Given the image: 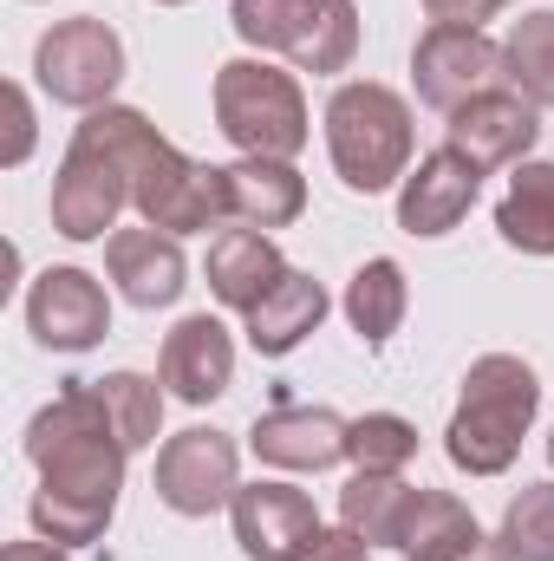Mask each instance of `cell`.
Masks as SVG:
<instances>
[{
	"label": "cell",
	"instance_id": "obj_1",
	"mask_svg": "<svg viewBox=\"0 0 554 561\" xmlns=\"http://www.w3.org/2000/svg\"><path fill=\"white\" fill-rule=\"evenodd\" d=\"M535 412H542L535 366L516 359V353H483L463 373V399H457L450 431H443L450 463L470 470V477H503L522 457V437H529Z\"/></svg>",
	"mask_w": 554,
	"mask_h": 561
},
{
	"label": "cell",
	"instance_id": "obj_2",
	"mask_svg": "<svg viewBox=\"0 0 554 561\" xmlns=\"http://www.w3.org/2000/svg\"><path fill=\"white\" fill-rule=\"evenodd\" d=\"M125 444L105 419L92 386H66L53 405H39L26 424V463L39 470V490L53 496H92V503H118L125 490Z\"/></svg>",
	"mask_w": 554,
	"mask_h": 561
},
{
	"label": "cell",
	"instance_id": "obj_3",
	"mask_svg": "<svg viewBox=\"0 0 554 561\" xmlns=\"http://www.w3.org/2000/svg\"><path fill=\"white\" fill-rule=\"evenodd\" d=\"M326 157L346 190H392L399 176H412V105L379 79H346L326 99Z\"/></svg>",
	"mask_w": 554,
	"mask_h": 561
},
{
	"label": "cell",
	"instance_id": "obj_4",
	"mask_svg": "<svg viewBox=\"0 0 554 561\" xmlns=\"http://www.w3.org/2000/svg\"><path fill=\"white\" fill-rule=\"evenodd\" d=\"M216 131L242 157H280L293 163L307 150V99L293 72H275L262 59H229L216 72Z\"/></svg>",
	"mask_w": 554,
	"mask_h": 561
},
{
	"label": "cell",
	"instance_id": "obj_5",
	"mask_svg": "<svg viewBox=\"0 0 554 561\" xmlns=\"http://www.w3.org/2000/svg\"><path fill=\"white\" fill-rule=\"evenodd\" d=\"M229 20L249 46L280 53L293 72H346L359 53L353 0H229Z\"/></svg>",
	"mask_w": 554,
	"mask_h": 561
},
{
	"label": "cell",
	"instance_id": "obj_6",
	"mask_svg": "<svg viewBox=\"0 0 554 561\" xmlns=\"http://www.w3.org/2000/svg\"><path fill=\"white\" fill-rule=\"evenodd\" d=\"M33 79L53 105H72V112H99L112 105L118 79H125V39L99 20V13H79V20H59L53 33H39L33 46Z\"/></svg>",
	"mask_w": 554,
	"mask_h": 561
},
{
	"label": "cell",
	"instance_id": "obj_7",
	"mask_svg": "<svg viewBox=\"0 0 554 561\" xmlns=\"http://www.w3.org/2000/svg\"><path fill=\"white\" fill-rule=\"evenodd\" d=\"M131 209L163 236H209L229 222V190H222V163H196L189 150L163 138L150 150V163L131 183Z\"/></svg>",
	"mask_w": 554,
	"mask_h": 561
},
{
	"label": "cell",
	"instance_id": "obj_8",
	"mask_svg": "<svg viewBox=\"0 0 554 561\" xmlns=\"http://www.w3.org/2000/svg\"><path fill=\"white\" fill-rule=\"evenodd\" d=\"M412 85L430 112H463L483 92L509 85V59L483 26H430L412 46Z\"/></svg>",
	"mask_w": 554,
	"mask_h": 561
},
{
	"label": "cell",
	"instance_id": "obj_9",
	"mask_svg": "<svg viewBox=\"0 0 554 561\" xmlns=\"http://www.w3.org/2000/svg\"><path fill=\"white\" fill-rule=\"evenodd\" d=\"M235 470H242L235 437L216 431V424H189V431L163 437V450H157V503L176 510V516H189V523L196 516H216L242 490Z\"/></svg>",
	"mask_w": 554,
	"mask_h": 561
},
{
	"label": "cell",
	"instance_id": "obj_10",
	"mask_svg": "<svg viewBox=\"0 0 554 561\" xmlns=\"http://www.w3.org/2000/svg\"><path fill=\"white\" fill-rule=\"evenodd\" d=\"M131 203V176L118 157L92 150V144H72L59 176H53V229L66 242H112L118 236V216Z\"/></svg>",
	"mask_w": 554,
	"mask_h": 561
},
{
	"label": "cell",
	"instance_id": "obj_11",
	"mask_svg": "<svg viewBox=\"0 0 554 561\" xmlns=\"http://www.w3.org/2000/svg\"><path fill=\"white\" fill-rule=\"evenodd\" d=\"M26 327L46 353H92L112 333V294L85 268H46L26 294Z\"/></svg>",
	"mask_w": 554,
	"mask_h": 561
},
{
	"label": "cell",
	"instance_id": "obj_12",
	"mask_svg": "<svg viewBox=\"0 0 554 561\" xmlns=\"http://www.w3.org/2000/svg\"><path fill=\"white\" fill-rule=\"evenodd\" d=\"M535 138H542V118H535V105H529L522 92H509V85L470 99V105L450 112V125H443V144L463 150L476 170H516V163H529Z\"/></svg>",
	"mask_w": 554,
	"mask_h": 561
},
{
	"label": "cell",
	"instance_id": "obj_13",
	"mask_svg": "<svg viewBox=\"0 0 554 561\" xmlns=\"http://www.w3.org/2000/svg\"><path fill=\"white\" fill-rule=\"evenodd\" d=\"M229 516H235V542L249 561H300V549L320 536V510L293 483H242Z\"/></svg>",
	"mask_w": 554,
	"mask_h": 561
},
{
	"label": "cell",
	"instance_id": "obj_14",
	"mask_svg": "<svg viewBox=\"0 0 554 561\" xmlns=\"http://www.w3.org/2000/svg\"><path fill=\"white\" fill-rule=\"evenodd\" d=\"M476 190H483V170L463 157V150H430V157H417V170L405 176V190H399V229L417 236V242H437V236H450L470 209H476Z\"/></svg>",
	"mask_w": 554,
	"mask_h": 561
},
{
	"label": "cell",
	"instance_id": "obj_15",
	"mask_svg": "<svg viewBox=\"0 0 554 561\" xmlns=\"http://www.w3.org/2000/svg\"><path fill=\"white\" fill-rule=\"evenodd\" d=\"M157 379L170 386V399L183 405H209L229 392L235 379V340L216 313H189L163 333V353H157Z\"/></svg>",
	"mask_w": 554,
	"mask_h": 561
},
{
	"label": "cell",
	"instance_id": "obj_16",
	"mask_svg": "<svg viewBox=\"0 0 554 561\" xmlns=\"http://www.w3.org/2000/svg\"><path fill=\"white\" fill-rule=\"evenodd\" d=\"M346 431L353 419L326 412V405H275L249 431V450L275 470H333L346 457Z\"/></svg>",
	"mask_w": 554,
	"mask_h": 561
},
{
	"label": "cell",
	"instance_id": "obj_17",
	"mask_svg": "<svg viewBox=\"0 0 554 561\" xmlns=\"http://www.w3.org/2000/svg\"><path fill=\"white\" fill-rule=\"evenodd\" d=\"M222 190H229V222L235 229H287L307 216V176L280 157H242L222 163Z\"/></svg>",
	"mask_w": 554,
	"mask_h": 561
},
{
	"label": "cell",
	"instance_id": "obj_18",
	"mask_svg": "<svg viewBox=\"0 0 554 561\" xmlns=\"http://www.w3.org/2000/svg\"><path fill=\"white\" fill-rule=\"evenodd\" d=\"M105 268L118 280V294L131 300V307H170L183 287H189V262H183V249H176V236H163V229H118L112 242H105Z\"/></svg>",
	"mask_w": 554,
	"mask_h": 561
},
{
	"label": "cell",
	"instance_id": "obj_19",
	"mask_svg": "<svg viewBox=\"0 0 554 561\" xmlns=\"http://www.w3.org/2000/svg\"><path fill=\"white\" fill-rule=\"evenodd\" d=\"M209 294L222 300V307H235V313H255L268 294H275V280L287 275V262H280V249L262 236V229H222L216 242H209Z\"/></svg>",
	"mask_w": 554,
	"mask_h": 561
},
{
	"label": "cell",
	"instance_id": "obj_20",
	"mask_svg": "<svg viewBox=\"0 0 554 561\" xmlns=\"http://www.w3.org/2000/svg\"><path fill=\"white\" fill-rule=\"evenodd\" d=\"M242 320H249V346L268 353V359H280V353H293L307 333H320V320H326V287L313 275H300V268H287V275L275 280V294H268L255 313H242Z\"/></svg>",
	"mask_w": 554,
	"mask_h": 561
},
{
	"label": "cell",
	"instance_id": "obj_21",
	"mask_svg": "<svg viewBox=\"0 0 554 561\" xmlns=\"http://www.w3.org/2000/svg\"><path fill=\"white\" fill-rule=\"evenodd\" d=\"M412 483L392 477V470H353L346 490H339V523L353 536H366L372 549H399L405 536V516H412Z\"/></svg>",
	"mask_w": 554,
	"mask_h": 561
},
{
	"label": "cell",
	"instance_id": "obj_22",
	"mask_svg": "<svg viewBox=\"0 0 554 561\" xmlns=\"http://www.w3.org/2000/svg\"><path fill=\"white\" fill-rule=\"evenodd\" d=\"M496 236L522 255H554V163H516L509 196L496 203Z\"/></svg>",
	"mask_w": 554,
	"mask_h": 561
},
{
	"label": "cell",
	"instance_id": "obj_23",
	"mask_svg": "<svg viewBox=\"0 0 554 561\" xmlns=\"http://www.w3.org/2000/svg\"><path fill=\"white\" fill-rule=\"evenodd\" d=\"M405 307H412V287H405V268L392 255H372L359 275L346 280V320H353V333L366 346H385L399 333Z\"/></svg>",
	"mask_w": 554,
	"mask_h": 561
},
{
	"label": "cell",
	"instance_id": "obj_24",
	"mask_svg": "<svg viewBox=\"0 0 554 561\" xmlns=\"http://www.w3.org/2000/svg\"><path fill=\"white\" fill-rule=\"evenodd\" d=\"M476 529V516L450 496V490H417L412 496V516H405V536H399V556L405 561H450Z\"/></svg>",
	"mask_w": 554,
	"mask_h": 561
},
{
	"label": "cell",
	"instance_id": "obj_25",
	"mask_svg": "<svg viewBox=\"0 0 554 561\" xmlns=\"http://www.w3.org/2000/svg\"><path fill=\"white\" fill-rule=\"evenodd\" d=\"M509 92H522L535 112H554V13H522L503 39Z\"/></svg>",
	"mask_w": 554,
	"mask_h": 561
},
{
	"label": "cell",
	"instance_id": "obj_26",
	"mask_svg": "<svg viewBox=\"0 0 554 561\" xmlns=\"http://www.w3.org/2000/svg\"><path fill=\"white\" fill-rule=\"evenodd\" d=\"M92 392H99V405H105V419H112L125 450L157 444V431H163V392H157V379H143V373H105V379H92Z\"/></svg>",
	"mask_w": 554,
	"mask_h": 561
},
{
	"label": "cell",
	"instance_id": "obj_27",
	"mask_svg": "<svg viewBox=\"0 0 554 561\" xmlns=\"http://www.w3.org/2000/svg\"><path fill=\"white\" fill-rule=\"evenodd\" d=\"M26 516H33V529H39L46 542H59V549H85V542H99V536L112 529L118 503H92V496H53V490H33Z\"/></svg>",
	"mask_w": 554,
	"mask_h": 561
},
{
	"label": "cell",
	"instance_id": "obj_28",
	"mask_svg": "<svg viewBox=\"0 0 554 561\" xmlns=\"http://www.w3.org/2000/svg\"><path fill=\"white\" fill-rule=\"evenodd\" d=\"M346 457H353V470H392L399 477L417 457V424L399 419V412H366L346 431Z\"/></svg>",
	"mask_w": 554,
	"mask_h": 561
},
{
	"label": "cell",
	"instance_id": "obj_29",
	"mask_svg": "<svg viewBox=\"0 0 554 561\" xmlns=\"http://www.w3.org/2000/svg\"><path fill=\"white\" fill-rule=\"evenodd\" d=\"M503 549L516 561H554V483H522L503 510Z\"/></svg>",
	"mask_w": 554,
	"mask_h": 561
},
{
	"label": "cell",
	"instance_id": "obj_30",
	"mask_svg": "<svg viewBox=\"0 0 554 561\" xmlns=\"http://www.w3.org/2000/svg\"><path fill=\"white\" fill-rule=\"evenodd\" d=\"M0 99H7V150H0V163H26V150H33V105H26L20 85H7Z\"/></svg>",
	"mask_w": 554,
	"mask_h": 561
},
{
	"label": "cell",
	"instance_id": "obj_31",
	"mask_svg": "<svg viewBox=\"0 0 554 561\" xmlns=\"http://www.w3.org/2000/svg\"><path fill=\"white\" fill-rule=\"evenodd\" d=\"M300 561H372V542L339 523V529H320V536L300 549Z\"/></svg>",
	"mask_w": 554,
	"mask_h": 561
},
{
	"label": "cell",
	"instance_id": "obj_32",
	"mask_svg": "<svg viewBox=\"0 0 554 561\" xmlns=\"http://www.w3.org/2000/svg\"><path fill=\"white\" fill-rule=\"evenodd\" d=\"M496 7L503 0H424L430 26H483V20H496Z\"/></svg>",
	"mask_w": 554,
	"mask_h": 561
},
{
	"label": "cell",
	"instance_id": "obj_33",
	"mask_svg": "<svg viewBox=\"0 0 554 561\" xmlns=\"http://www.w3.org/2000/svg\"><path fill=\"white\" fill-rule=\"evenodd\" d=\"M0 561H66V549H59V542H46V536H33V542H7Z\"/></svg>",
	"mask_w": 554,
	"mask_h": 561
},
{
	"label": "cell",
	"instance_id": "obj_34",
	"mask_svg": "<svg viewBox=\"0 0 554 561\" xmlns=\"http://www.w3.org/2000/svg\"><path fill=\"white\" fill-rule=\"evenodd\" d=\"M450 561H516V556L503 549V536H470V542H463Z\"/></svg>",
	"mask_w": 554,
	"mask_h": 561
},
{
	"label": "cell",
	"instance_id": "obj_35",
	"mask_svg": "<svg viewBox=\"0 0 554 561\" xmlns=\"http://www.w3.org/2000/svg\"><path fill=\"white\" fill-rule=\"evenodd\" d=\"M157 7H189V0H157Z\"/></svg>",
	"mask_w": 554,
	"mask_h": 561
},
{
	"label": "cell",
	"instance_id": "obj_36",
	"mask_svg": "<svg viewBox=\"0 0 554 561\" xmlns=\"http://www.w3.org/2000/svg\"><path fill=\"white\" fill-rule=\"evenodd\" d=\"M549 463H554V431H549Z\"/></svg>",
	"mask_w": 554,
	"mask_h": 561
}]
</instances>
